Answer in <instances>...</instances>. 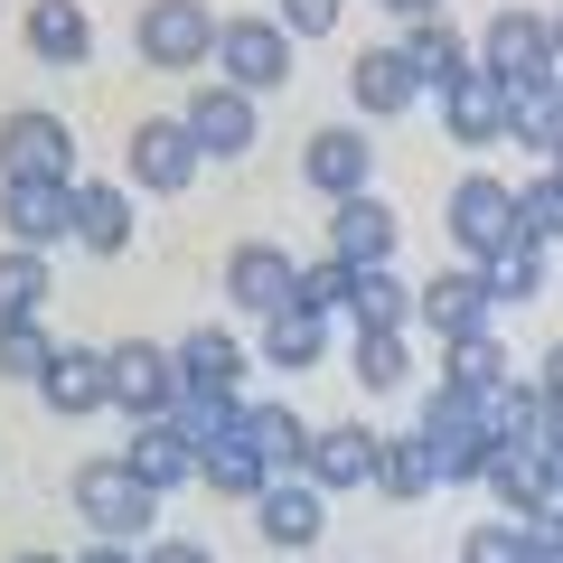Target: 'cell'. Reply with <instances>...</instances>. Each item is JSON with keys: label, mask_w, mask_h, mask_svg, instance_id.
<instances>
[{"label": "cell", "mask_w": 563, "mask_h": 563, "mask_svg": "<svg viewBox=\"0 0 563 563\" xmlns=\"http://www.w3.org/2000/svg\"><path fill=\"white\" fill-rule=\"evenodd\" d=\"M66 498H76V517L95 526V544H151V526H161V498H151L122 461H76Z\"/></svg>", "instance_id": "1"}, {"label": "cell", "mask_w": 563, "mask_h": 563, "mask_svg": "<svg viewBox=\"0 0 563 563\" xmlns=\"http://www.w3.org/2000/svg\"><path fill=\"white\" fill-rule=\"evenodd\" d=\"M103 385H113V413H132V422H169V404L188 395L179 347H161V339H113L103 347Z\"/></svg>", "instance_id": "2"}, {"label": "cell", "mask_w": 563, "mask_h": 563, "mask_svg": "<svg viewBox=\"0 0 563 563\" xmlns=\"http://www.w3.org/2000/svg\"><path fill=\"white\" fill-rule=\"evenodd\" d=\"M422 442H432V461H442V488H470L488 470V451H498V432H488V404L479 395H432L422 404V422H413Z\"/></svg>", "instance_id": "3"}, {"label": "cell", "mask_w": 563, "mask_h": 563, "mask_svg": "<svg viewBox=\"0 0 563 563\" xmlns=\"http://www.w3.org/2000/svg\"><path fill=\"white\" fill-rule=\"evenodd\" d=\"M132 47L161 66V76H188V66L217 57V10H207V0H141Z\"/></svg>", "instance_id": "4"}, {"label": "cell", "mask_w": 563, "mask_h": 563, "mask_svg": "<svg viewBox=\"0 0 563 563\" xmlns=\"http://www.w3.org/2000/svg\"><path fill=\"white\" fill-rule=\"evenodd\" d=\"M0 179H47V188H76V132L57 113H0Z\"/></svg>", "instance_id": "5"}, {"label": "cell", "mask_w": 563, "mask_h": 563, "mask_svg": "<svg viewBox=\"0 0 563 563\" xmlns=\"http://www.w3.org/2000/svg\"><path fill=\"white\" fill-rule=\"evenodd\" d=\"M301 179L320 188L329 207L376 198V141H366V122H320V132L301 141Z\"/></svg>", "instance_id": "6"}, {"label": "cell", "mask_w": 563, "mask_h": 563, "mask_svg": "<svg viewBox=\"0 0 563 563\" xmlns=\"http://www.w3.org/2000/svg\"><path fill=\"white\" fill-rule=\"evenodd\" d=\"M451 244H461V263H479V254H498V244H517V188L507 179H488V169H470L461 188H451Z\"/></svg>", "instance_id": "7"}, {"label": "cell", "mask_w": 563, "mask_h": 563, "mask_svg": "<svg viewBox=\"0 0 563 563\" xmlns=\"http://www.w3.org/2000/svg\"><path fill=\"white\" fill-rule=\"evenodd\" d=\"M217 66L235 95H273L291 76V29L282 20H217Z\"/></svg>", "instance_id": "8"}, {"label": "cell", "mask_w": 563, "mask_h": 563, "mask_svg": "<svg viewBox=\"0 0 563 563\" xmlns=\"http://www.w3.org/2000/svg\"><path fill=\"white\" fill-rule=\"evenodd\" d=\"M479 66H488L498 85L554 76V20H544V10H498V20L479 29Z\"/></svg>", "instance_id": "9"}, {"label": "cell", "mask_w": 563, "mask_h": 563, "mask_svg": "<svg viewBox=\"0 0 563 563\" xmlns=\"http://www.w3.org/2000/svg\"><path fill=\"white\" fill-rule=\"evenodd\" d=\"M207 169V151H198V132H188L179 113H151V122H132V179L151 188V198H179L188 179Z\"/></svg>", "instance_id": "10"}, {"label": "cell", "mask_w": 563, "mask_h": 563, "mask_svg": "<svg viewBox=\"0 0 563 563\" xmlns=\"http://www.w3.org/2000/svg\"><path fill=\"white\" fill-rule=\"evenodd\" d=\"M488 432H498L507 451H536V461H554V451H563V404L544 395L536 376H507L498 395H488Z\"/></svg>", "instance_id": "11"}, {"label": "cell", "mask_w": 563, "mask_h": 563, "mask_svg": "<svg viewBox=\"0 0 563 563\" xmlns=\"http://www.w3.org/2000/svg\"><path fill=\"white\" fill-rule=\"evenodd\" d=\"M291 291H301V263L282 254V244H235V254H225V301H235L244 320H282Z\"/></svg>", "instance_id": "12"}, {"label": "cell", "mask_w": 563, "mask_h": 563, "mask_svg": "<svg viewBox=\"0 0 563 563\" xmlns=\"http://www.w3.org/2000/svg\"><path fill=\"white\" fill-rule=\"evenodd\" d=\"M254 526H263L273 554H310V544L329 536V488H320V479H273V488L254 498Z\"/></svg>", "instance_id": "13"}, {"label": "cell", "mask_w": 563, "mask_h": 563, "mask_svg": "<svg viewBox=\"0 0 563 563\" xmlns=\"http://www.w3.org/2000/svg\"><path fill=\"white\" fill-rule=\"evenodd\" d=\"M488 282H479V263H451V273H432L422 282V301H413V320L422 329H442V347L451 339H488Z\"/></svg>", "instance_id": "14"}, {"label": "cell", "mask_w": 563, "mask_h": 563, "mask_svg": "<svg viewBox=\"0 0 563 563\" xmlns=\"http://www.w3.org/2000/svg\"><path fill=\"white\" fill-rule=\"evenodd\" d=\"M188 132H198V151L207 161H244V151H254L263 141V103L254 95H235V85H207V95H188Z\"/></svg>", "instance_id": "15"}, {"label": "cell", "mask_w": 563, "mask_h": 563, "mask_svg": "<svg viewBox=\"0 0 563 563\" xmlns=\"http://www.w3.org/2000/svg\"><path fill=\"white\" fill-rule=\"evenodd\" d=\"M347 95H357L366 122H404L422 95H432V85L413 76V57H404V47H357V66H347Z\"/></svg>", "instance_id": "16"}, {"label": "cell", "mask_w": 563, "mask_h": 563, "mask_svg": "<svg viewBox=\"0 0 563 563\" xmlns=\"http://www.w3.org/2000/svg\"><path fill=\"white\" fill-rule=\"evenodd\" d=\"M395 244H404V217L385 198H347L339 217H329V244L320 254H339L347 273H366V263H395Z\"/></svg>", "instance_id": "17"}, {"label": "cell", "mask_w": 563, "mask_h": 563, "mask_svg": "<svg viewBox=\"0 0 563 563\" xmlns=\"http://www.w3.org/2000/svg\"><path fill=\"white\" fill-rule=\"evenodd\" d=\"M442 132L461 141V151H488V141H507V85L488 76V66H470L461 85H442Z\"/></svg>", "instance_id": "18"}, {"label": "cell", "mask_w": 563, "mask_h": 563, "mask_svg": "<svg viewBox=\"0 0 563 563\" xmlns=\"http://www.w3.org/2000/svg\"><path fill=\"white\" fill-rule=\"evenodd\" d=\"M198 461H207V451L188 442L179 422H132V451H122V470H132L151 498H161V488H188V479H198Z\"/></svg>", "instance_id": "19"}, {"label": "cell", "mask_w": 563, "mask_h": 563, "mask_svg": "<svg viewBox=\"0 0 563 563\" xmlns=\"http://www.w3.org/2000/svg\"><path fill=\"white\" fill-rule=\"evenodd\" d=\"M376 461L385 442L366 432V422H329V432H310V479L339 498V488H376Z\"/></svg>", "instance_id": "20"}, {"label": "cell", "mask_w": 563, "mask_h": 563, "mask_svg": "<svg viewBox=\"0 0 563 563\" xmlns=\"http://www.w3.org/2000/svg\"><path fill=\"white\" fill-rule=\"evenodd\" d=\"M66 235H76L85 254H122V244H132V198H122L113 179H76L66 188Z\"/></svg>", "instance_id": "21"}, {"label": "cell", "mask_w": 563, "mask_h": 563, "mask_svg": "<svg viewBox=\"0 0 563 563\" xmlns=\"http://www.w3.org/2000/svg\"><path fill=\"white\" fill-rule=\"evenodd\" d=\"M244 442L263 451V470H273V479H310V422L291 413V404L254 395V404H244Z\"/></svg>", "instance_id": "22"}, {"label": "cell", "mask_w": 563, "mask_h": 563, "mask_svg": "<svg viewBox=\"0 0 563 563\" xmlns=\"http://www.w3.org/2000/svg\"><path fill=\"white\" fill-rule=\"evenodd\" d=\"M0 235L10 244H66V188H47V179H0Z\"/></svg>", "instance_id": "23"}, {"label": "cell", "mask_w": 563, "mask_h": 563, "mask_svg": "<svg viewBox=\"0 0 563 563\" xmlns=\"http://www.w3.org/2000/svg\"><path fill=\"white\" fill-rule=\"evenodd\" d=\"M507 141L517 151H536V161H554L563 151V66L536 85H507Z\"/></svg>", "instance_id": "24"}, {"label": "cell", "mask_w": 563, "mask_h": 563, "mask_svg": "<svg viewBox=\"0 0 563 563\" xmlns=\"http://www.w3.org/2000/svg\"><path fill=\"white\" fill-rule=\"evenodd\" d=\"M479 479H488V498H498L507 517H526V526H536L544 507H554V461H536V451H507V442H498Z\"/></svg>", "instance_id": "25"}, {"label": "cell", "mask_w": 563, "mask_h": 563, "mask_svg": "<svg viewBox=\"0 0 563 563\" xmlns=\"http://www.w3.org/2000/svg\"><path fill=\"white\" fill-rule=\"evenodd\" d=\"M179 385H198V395H244V339L235 329H188L179 339Z\"/></svg>", "instance_id": "26"}, {"label": "cell", "mask_w": 563, "mask_h": 563, "mask_svg": "<svg viewBox=\"0 0 563 563\" xmlns=\"http://www.w3.org/2000/svg\"><path fill=\"white\" fill-rule=\"evenodd\" d=\"M254 357H263V366H282V376H310V366L329 357V320L291 301L282 320H263V329H254Z\"/></svg>", "instance_id": "27"}, {"label": "cell", "mask_w": 563, "mask_h": 563, "mask_svg": "<svg viewBox=\"0 0 563 563\" xmlns=\"http://www.w3.org/2000/svg\"><path fill=\"white\" fill-rule=\"evenodd\" d=\"M395 47H404V57H413V76L432 85V95H442V85H461L470 66H479V47H470V38H461V29H451V20H413V29H404Z\"/></svg>", "instance_id": "28"}, {"label": "cell", "mask_w": 563, "mask_h": 563, "mask_svg": "<svg viewBox=\"0 0 563 563\" xmlns=\"http://www.w3.org/2000/svg\"><path fill=\"white\" fill-rule=\"evenodd\" d=\"M38 404H47V413H95V404H113L103 357H95V347H57V366L38 376Z\"/></svg>", "instance_id": "29"}, {"label": "cell", "mask_w": 563, "mask_h": 563, "mask_svg": "<svg viewBox=\"0 0 563 563\" xmlns=\"http://www.w3.org/2000/svg\"><path fill=\"white\" fill-rule=\"evenodd\" d=\"M413 301H422V291L395 273V263H366V273L347 282V320H357V329H404V320H413Z\"/></svg>", "instance_id": "30"}, {"label": "cell", "mask_w": 563, "mask_h": 563, "mask_svg": "<svg viewBox=\"0 0 563 563\" xmlns=\"http://www.w3.org/2000/svg\"><path fill=\"white\" fill-rule=\"evenodd\" d=\"M29 47L47 66H85L95 57V20H85L76 0H29Z\"/></svg>", "instance_id": "31"}, {"label": "cell", "mask_w": 563, "mask_h": 563, "mask_svg": "<svg viewBox=\"0 0 563 563\" xmlns=\"http://www.w3.org/2000/svg\"><path fill=\"white\" fill-rule=\"evenodd\" d=\"M432 488H442V461H432V442H422V432H395V442H385V461H376V498L413 507V498H432Z\"/></svg>", "instance_id": "32"}, {"label": "cell", "mask_w": 563, "mask_h": 563, "mask_svg": "<svg viewBox=\"0 0 563 563\" xmlns=\"http://www.w3.org/2000/svg\"><path fill=\"white\" fill-rule=\"evenodd\" d=\"M198 479L217 488V498H235V507H254L263 488H273V470H263V451L244 442V432H225V442H217V451H207V461H198Z\"/></svg>", "instance_id": "33"}, {"label": "cell", "mask_w": 563, "mask_h": 563, "mask_svg": "<svg viewBox=\"0 0 563 563\" xmlns=\"http://www.w3.org/2000/svg\"><path fill=\"white\" fill-rule=\"evenodd\" d=\"M442 385H451V395H498V385H507V347H498V329H488V339H451L442 347Z\"/></svg>", "instance_id": "34"}, {"label": "cell", "mask_w": 563, "mask_h": 563, "mask_svg": "<svg viewBox=\"0 0 563 563\" xmlns=\"http://www.w3.org/2000/svg\"><path fill=\"white\" fill-rule=\"evenodd\" d=\"M38 310H47V254L0 244V320H38Z\"/></svg>", "instance_id": "35"}, {"label": "cell", "mask_w": 563, "mask_h": 563, "mask_svg": "<svg viewBox=\"0 0 563 563\" xmlns=\"http://www.w3.org/2000/svg\"><path fill=\"white\" fill-rule=\"evenodd\" d=\"M244 404H254V395H198V385H188V395L169 404V422H179L198 451H217L225 432H244Z\"/></svg>", "instance_id": "36"}, {"label": "cell", "mask_w": 563, "mask_h": 563, "mask_svg": "<svg viewBox=\"0 0 563 563\" xmlns=\"http://www.w3.org/2000/svg\"><path fill=\"white\" fill-rule=\"evenodd\" d=\"M47 366H57V339H47V320H0V376L38 395Z\"/></svg>", "instance_id": "37"}, {"label": "cell", "mask_w": 563, "mask_h": 563, "mask_svg": "<svg viewBox=\"0 0 563 563\" xmlns=\"http://www.w3.org/2000/svg\"><path fill=\"white\" fill-rule=\"evenodd\" d=\"M479 282H488V301H536L544 291V254L536 244H498V254H479Z\"/></svg>", "instance_id": "38"}, {"label": "cell", "mask_w": 563, "mask_h": 563, "mask_svg": "<svg viewBox=\"0 0 563 563\" xmlns=\"http://www.w3.org/2000/svg\"><path fill=\"white\" fill-rule=\"evenodd\" d=\"M404 376H413V347H404V329H357V385H366V395H395Z\"/></svg>", "instance_id": "39"}, {"label": "cell", "mask_w": 563, "mask_h": 563, "mask_svg": "<svg viewBox=\"0 0 563 563\" xmlns=\"http://www.w3.org/2000/svg\"><path fill=\"white\" fill-rule=\"evenodd\" d=\"M517 244H536V254L563 244V188L544 179V169H536V188H517Z\"/></svg>", "instance_id": "40"}, {"label": "cell", "mask_w": 563, "mask_h": 563, "mask_svg": "<svg viewBox=\"0 0 563 563\" xmlns=\"http://www.w3.org/2000/svg\"><path fill=\"white\" fill-rule=\"evenodd\" d=\"M347 282H357V273H347L339 254H320V263H301V291H291V301L320 310V320H347Z\"/></svg>", "instance_id": "41"}, {"label": "cell", "mask_w": 563, "mask_h": 563, "mask_svg": "<svg viewBox=\"0 0 563 563\" xmlns=\"http://www.w3.org/2000/svg\"><path fill=\"white\" fill-rule=\"evenodd\" d=\"M526 517H488V526H470L461 536V563H526Z\"/></svg>", "instance_id": "42"}, {"label": "cell", "mask_w": 563, "mask_h": 563, "mask_svg": "<svg viewBox=\"0 0 563 563\" xmlns=\"http://www.w3.org/2000/svg\"><path fill=\"white\" fill-rule=\"evenodd\" d=\"M273 20H282V29H291V38H329V29H339V20H347V0H282Z\"/></svg>", "instance_id": "43"}, {"label": "cell", "mask_w": 563, "mask_h": 563, "mask_svg": "<svg viewBox=\"0 0 563 563\" xmlns=\"http://www.w3.org/2000/svg\"><path fill=\"white\" fill-rule=\"evenodd\" d=\"M526 536H536V544H526V563H563V517H554V507H544Z\"/></svg>", "instance_id": "44"}, {"label": "cell", "mask_w": 563, "mask_h": 563, "mask_svg": "<svg viewBox=\"0 0 563 563\" xmlns=\"http://www.w3.org/2000/svg\"><path fill=\"white\" fill-rule=\"evenodd\" d=\"M141 563H217V554H207V544H179V536H169V544H151Z\"/></svg>", "instance_id": "45"}, {"label": "cell", "mask_w": 563, "mask_h": 563, "mask_svg": "<svg viewBox=\"0 0 563 563\" xmlns=\"http://www.w3.org/2000/svg\"><path fill=\"white\" fill-rule=\"evenodd\" d=\"M376 10H385V20H404V29H413V20H442V0H376Z\"/></svg>", "instance_id": "46"}, {"label": "cell", "mask_w": 563, "mask_h": 563, "mask_svg": "<svg viewBox=\"0 0 563 563\" xmlns=\"http://www.w3.org/2000/svg\"><path fill=\"white\" fill-rule=\"evenodd\" d=\"M536 385H544V395H554V404H563V339H554V347H544V366H536Z\"/></svg>", "instance_id": "47"}, {"label": "cell", "mask_w": 563, "mask_h": 563, "mask_svg": "<svg viewBox=\"0 0 563 563\" xmlns=\"http://www.w3.org/2000/svg\"><path fill=\"white\" fill-rule=\"evenodd\" d=\"M76 563H141L132 544H95V554H76Z\"/></svg>", "instance_id": "48"}, {"label": "cell", "mask_w": 563, "mask_h": 563, "mask_svg": "<svg viewBox=\"0 0 563 563\" xmlns=\"http://www.w3.org/2000/svg\"><path fill=\"white\" fill-rule=\"evenodd\" d=\"M544 179H554V188H563V151H554V161H544Z\"/></svg>", "instance_id": "49"}, {"label": "cell", "mask_w": 563, "mask_h": 563, "mask_svg": "<svg viewBox=\"0 0 563 563\" xmlns=\"http://www.w3.org/2000/svg\"><path fill=\"white\" fill-rule=\"evenodd\" d=\"M554 66H563V10H554Z\"/></svg>", "instance_id": "50"}, {"label": "cell", "mask_w": 563, "mask_h": 563, "mask_svg": "<svg viewBox=\"0 0 563 563\" xmlns=\"http://www.w3.org/2000/svg\"><path fill=\"white\" fill-rule=\"evenodd\" d=\"M10 563H57V554H10Z\"/></svg>", "instance_id": "51"}, {"label": "cell", "mask_w": 563, "mask_h": 563, "mask_svg": "<svg viewBox=\"0 0 563 563\" xmlns=\"http://www.w3.org/2000/svg\"><path fill=\"white\" fill-rule=\"evenodd\" d=\"M554 498H563V451H554Z\"/></svg>", "instance_id": "52"}]
</instances>
